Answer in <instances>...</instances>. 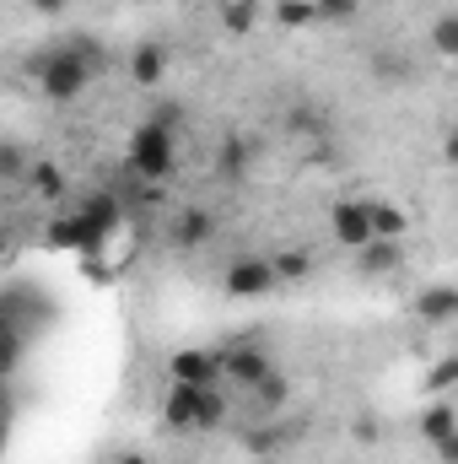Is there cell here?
Segmentation results:
<instances>
[{"label": "cell", "mask_w": 458, "mask_h": 464, "mask_svg": "<svg viewBox=\"0 0 458 464\" xmlns=\"http://www.w3.org/2000/svg\"><path fill=\"white\" fill-rule=\"evenodd\" d=\"M356 270H361L367 281H394V276L405 270V243H399V237H372V243H361V248H356Z\"/></svg>", "instance_id": "9c48e42d"}, {"label": "cell", "mask_w": 458, "mask_h": 464, "mask_svg": "<svg viewBox=\"0 0 458 464\" xmlns=\"http://www.w3.org/2000/svg\"><path fill=\"white\" fill-rule=\"evenodd\" d=\"M415 319H421L426 330H448V324L458 319V286L453 281L421 286V292H415Z\"/></svg>", "instance_id": "8fae6325"}, {"label": "cell", "mask_w": 458, "mask_h": 464, "mask_svg": "<svg viewBox=\"0 0 458 464\" xmlns=\"http://www.w3.org/2000/svg\"><path fill=\"white\" fill-rule=\"evenodd\" d=\"M65 44H71V49H76V54H81V60H87L92 71H109V49H103V44H98L92 33H71Z\"/></svg>", "instance_id": "4316f807"}, {"label": "cell", "mask_w": 458, "mask_h": 464, "mask_svg": "<svg viewBox=\"0 0 458 464\" xmlns=\"http://www.w3.org/2000/svg\"><path fill=\"white\" fill-rule=\"evenodd\" d=\"M372 71H377V76H388V82H405V76H410V65H399V54H377V60H372Z\"/></svg>", "instance_id": "f546056e"}, {"label": "cell", "mask_w": 458, "mask_h": 464, "mask_svg": "<svg viewBox=\"0 0 458 464\" xmlns=\"http://www.w3.org/2000/svg\"><path fill=\"white\" fill-rule=\"evenodd\" d=\"M124 162L140 184H167L178 173V130H167L157 119H140L124 140Z\"/></svg>", "instance_id": "3957f363"}, {"label": "cell", "mask_w": 458, "mask_h": 464, "mask_svg": "<svg viewBox=\"0 0 458 464\" xmlns=\"http://www.w3.org/2000/svg\"><path fill=\"white\" fill-rule=\"evenodd\" d=\"M415 432H421L426 443H437V438H448V432H458V405H453V394H432V405L421 411Z\"/></svg>", "instance_id": "e0dca14e"}, {"label": "cell", "mask_w": 458, "mask_h": 464, "mask_svg": "<svg viewBox=\"0 0 458 464\" xmlns=\"http://www.w3.org/2000/svg\"><path fill=\"white\" fill-rule=\"evenodd\" d=\"M27 146L16 140V135H0V184H22L27 179Z\"/></svg>", "instance_id": "44dd1931"}, {"label": "cell", "mask_w": 458, "mask_h": 464, "mask_svg": "<svg viewBox=\"0 0 458 464\" xmlns=\"http://www.w3.org/2000/svg\"><path fill=\"white\" fill-rule=\"evenodd\" d=\"M114 464H151L146 454H114Z\"/></svg>", "instance_id": "d6a6232c"}, {"label": "cell", "mask_w": 458, "mask_h": 464, "mask_svg": "<svg viewBox=\"0 0 458 464\" xmlns=\"http://www.w3.org/2000/svg\"><path fill=\"white\" fill-rule=\"evenodd\" d=\"M27 11H33V16H43V22H60V16L71 11V0H27Z\"/></svg>", "instance_id": "4dcf8cb0"}, {"label": "cell", "mask_w": 458, "mask_h": 464, "mask_svg": "<svg viewBox=\"0 0 458 464\" xmlns=\"http://www.w3.org/2000/svg\"><path fill=\"white\" fill-rule=\"evenodd\" d=\"M329 237L340 243V248H361V243H372V222H367V195H340V200H329Z\"/></svg>", "instance_id": "8992f818"}, {"label": "cell", "mask_w": 458, "mask_h": 464, "mask_svg": "<svg viewBox=\"0 0 458 464\" xmlns=\"http://www.w3.org/2000/svg\"><path fill=\"white\" fill-rule=\"evenodd\" d=\"M167 71H173V54H167V44H157V38H140V44L129 49V82H135V87L157 92V87L167 82Z\"/></svg>", "instance_id": "ba28073f"}, {"label": "cell", "mask_w": 458, "mask_h": 464, "mask_svg": "<svg viewBox=\"0 0 458 464\" xmlns=\"http://www.w3.org/2000/svg\"><path fill=\"white\" fill-rule=\"evenodd\" d=\"M432 449H437V464H458V432H448V438H437Z\"/></svg>", "instance_id": "1f68e13d"}, {"label": "cell", "mask_w": 458, "mask_h": 464, "mask_svg": "<svg viewBox=\"0 0 458 464\" xmlns=\"http://www.w3.org/2000/svg\"><path fill=\"white\" fill-rule=\"evenodd\" d=\"M270 16H275L286 33H302V27H313V22H319L313 0H275V5H270Z\"/></svg>", "instance_id": "7402d4cb"}, {"label": "cell", "mask_w": 458, "mask_h": 464, "mask_svg": "<svg viewBox=\"0 0 458 464\" xmlns=\"http://www.w3.org/2000/svg\"><path fill=\"white\" fill-rule=\"evenodd\" d=\"M222 27L227 33H253L259 27V0H227L222 5Z\"/></svg>", "instance_id": "cb8c5ba5"}, {"label": "cell", "mask_w": 458, "mask_h": 464, "mask_svg": "<svg viewBox=\"0 0 458 464\" xmlns=\"http://www.w3.org/2000/svg\"><path fill=\"white\" fill-rule=\"evenodd\" d=\"M222 286H227V297H237V303H253V297H270L281 281H275L270 259H259V254H237V259L227 265V276H222Z\"/></svg>", "instance_id": "277c9868"}, {"label": "cell", "mask_w": 458, "mask_h": 464, "mask_svg": "<svg viewBox=\"0 0 458 464\" xmlns=\"http://www.w3.org/2000/svg\"><path fill=\"white\" fill-rule=\"evenodd\" d=\"M22 76H33V82H38V92H43V103H54V109L81 103V98H87V87L98 82V71H92L71 44L33 49V54L22 60Z\"/></svg>", "instance_id": "6da1fadb"}, {"label": "cell", "mask_w": 458, "mask_h": 464, "mask_svg": "<svg viewBox=\"0 0 458 464\" xmlns=\"http://www.w3.org/2000/svg\"><path fill=\"white\" fill-rule=\"evenodd\" d=\"M291 438H297V432H291L286 421H270V427H248V432H243V449L264 459V454H281V449H286Z\"/></svg>", "instance_id": "d6986e66"}, {"label": "cell", "mask_w": 458, "mask_h": 464, "mask_svg": "<svg viewBox=\"0 0 458 464\" xmlns=\"http://www.w3.org/2000/svg\"><path fill=\"white\" fill-rule=\"evenodd\" d=\"M173 383H222V351L216 346H178L167 356Z\"/></svg>", "instance_id": "52a82bcc"}, {"label": "cell", "mask_w": 458, "mask_h": 464, "mask_svg": "<svg viewBox=\"0 0 458 464\" xmlns=\"http://www.w3.org/2000/svg\"><path fill=\"white\" fill-rule=\"evenodd\" d=\"M43 232H49V248H65V254H98V248H103V237L87 227V217H81L76 206H71V211H60Z\"/></svg>", "instance_id": "30bf717a"}, {"label": "cell", "mask_w": 458, "mask_h": 464, "mask_svg": "<svg viewBox=\"0 0 458 464\" xmlns=\"http://www.w3.org/2000/svg\"><path fill=\"white\" fill-rule=\"evenodd\" d=\"M76 211L87 217V227L98 232L103 243L124 227V195H119V189H92V195H81V200H76Z\"/></svg>", "instance_id": "7c38bea8"}, {"label": "cell", "mask_w": 458, "mask_h": 464, "mask_svg": "<svg viewBox=\"0 0 458 464\" xmlns=\"http://www.w3.org/2000/svg\"><path fill=\"white\" fill-rule=\"evenodd\" d=\"M453 383H458V356L453 351H443L437 367L426 372V389H432V394H453Z\"/></svg>", "instance_id": "484cf974"}, {"label": "cell", "mask_w": 458, "mask_h": 464, "mask_svg": "<svg viewBox=\"0 0 458 464\" xmlns=\"http://www.w3.org/2000/svg\"><path fill=\"white\" fill-rule=\"evenodd\" d=\"M253 162H259V140H253V135H227L222 151H216V173H222L227 184H243Z\"/></svg>", "instance_id": "9a60e30c"}, {"label": "cell", "mask_w": 458, "mask_h": 464, "mask_svg": "<svg viewBox=\"0 0 458 464\" xmlns=\"http://www.w3.org/2000/svg\"><path fill=\"white\" fill-rule=\"evenodd\" d=\"M270 270H275V281L297 286V281L313 276V254H308V248H281V254H270Z\"/></svg>", "instance_id": "ffe728a7"}, {"label": "cell", "mask_w": 458, "mask_h": 464, "mask_svg": "<svg viewBox=\"0 0 458 464\" xmlns=\"http://www.w3.org/2000/svg\"><path fill=\"white\" fill-rule=\"evenodd\" d=\"M216 211L211 206H189L178 222H173V248H184V254H195V248H205L211 237H216Z\"/></svg>", "instance_id": "4fadbf2b"}, {"label": "cell", "mask_w": 458, "mask_h": 464, "mask_svg": "<svg viewBox=\"0 0 458 464\" xmlns=\"http://www.w3.org/2000/svg\"><path fill=\"white\" fill-rule=\"evenodd\" d=\"M22 184H27V189H33V200H43V206H60V200H65V189H71L65 168H60V162H49V157H33Z\"/></svg>", "instance_id": "5bb4252c"}, {"label": "cell", "mask_w": 458, "mask_h": 464, "mask_svg": "<svg viewBox=\"0 0 458 464\" xmlns=\"http://www.w3.org/2000/svg\"><path fill=\"white\" fill-rule=\"evenodd\" d=\"M432 49H437V60H458V16L453 11H443L432 22Z\"/></svg>", "instance_id": "d4e9b609"}, {"label": "cell", "mask_w": 458, "mask_h": 464, "mask_svg": "<svg viewBox=\"0 0 458 464\" xmlns=\"http://www.w3.org/2000/svg\"><path fill=\"white\" fill-rule=\"evenodd\" d=\"M313 11H319V22H350L361 11V0H313Z\"/></svg>", "instance_id": "83f0119b"}, {"label": "cell", "mask_w": 458, "mask_h": 464, "mask_svg": "<svg viewBox=\"0 0 458 464\" xmlns=\"http://www.w3.org/2000/svg\"><path fill=\"white\" fill-rule=\"evenodd\" d=\"M350 438H356V443H383V421H377V416H356V421H350Z\"/></svg>", "instance_id": "f1b7e54d"}, {"label": "cell", "mask_w": 458, "mask_h": 464, "mask_svg": "<svg viewBox=\"0 0 458 464\" xmlns=\"http://www.w3.org/2000/svg\"><path fill=\"white\" fill-rule=\"evenodd\" d=\"M286 130H291V135H313V140H324V135H329V114L313 109V103H297V109L286 114Z\"/></svg>", "instance_id": "603a6c76"}, {"label": "cell", "mask_w": 458, "mask_h": 464, "mask_svg": "<svg viewBox=\"0 0 458 464\" xmlns=\"http://www.w3.org/2000/svg\"><path fill=\"white\" fill-rule=\"evenodd\" d=\"M367 222H372V237H399L405 243V232H410V217L394 200H372V195H367Z\"/></svg>", "instance_id": "ac0fdd59"}, {"label": "cell", "mask_w": 458, "mask_h": 464, "mask_svg": "<svg viewBox=\"0 0 458 464\" xmlns=\"http://www.w3.org/2000/svg\"><path fill=\"white\" fill-rule=\"evenodd\" d=\"M270 367H275V356L259 346V341H237V346L222 351V383H232L237 394H248Z\"/></svg>", "instance_id": "5b68a950"}, {"label": "cell", "mask_w": 458, "mask_h": 464, "mask_svg": "<svg viewBox=\"0 0 458 464\" xmlns=\"http://www.w3.org/2000/svg\"><path fill=\"white\" fill-rule=\"evenodd\" d=\"M243 400H248V411H253V416H281V405L291 400V378H286L281 367H270V372L243 394Z\"/></svg>", "instance_id": "2e32d148"}, {"label": "cell", "mask_w": 458, "mask_h": 464, "mask_svg": "<svg viewBox=\"0 0 458 464\" xmlns=\"http://www.w3.org/2000/svg\"><path fill=\"white\" fill-rule=\"evenodd\" d=\"M232 416V400L222 394V383H173L162 400V421L173 432H216Z\"/></svg>", "instance_id": "7a4b0ae2"}]
</instances>
